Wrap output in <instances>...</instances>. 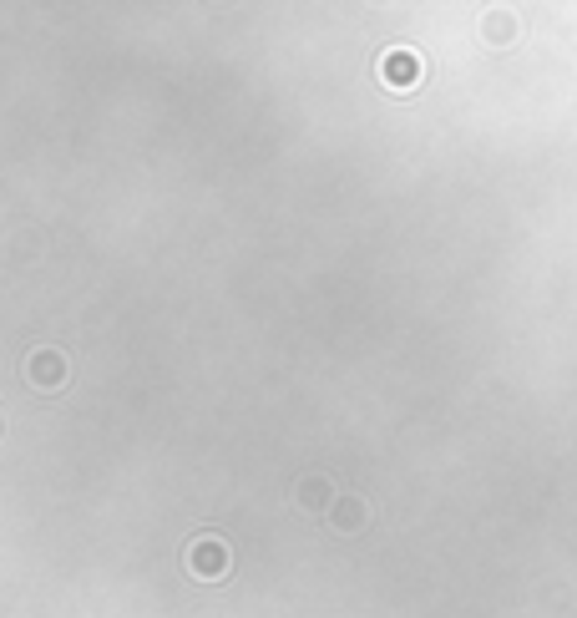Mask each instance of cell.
I'll list each match as a JSON object with an SVG mask.
<instances>
[{
	"label": "cell",
	"instance_id": "6da1fadb",
	"mask_svg": "<svg viewBox=\"0 0 577 618\" xmlns=\"http://www.w3.org/2000/svg\"><path fill=\"white\" fill-rule=\"evenodd\" d=\"M421 76H426V61L421 51H410V46H390L380 56V82L390 92H410V87H421Z\"/></svg>",
	"mask_w": 577,
	"mask_h": 618
},
{
	"label": "cell",
	"instance_id": "3957f363",
	"mask_svg": "<svg viewBox=\"0 0 577 618\" xmlns=\"http://www.w3.org/2000/svg\"><path fill=\"white\" fill-rule=\"evenodd\" d=\"M26 370H31V380L41 385V391H56V385H61V375H66V360H61L56 350H36Z\"/></svg>",
	"mask_w": 577,
	"mask_h": 618
},
{
	"label": "cell",
	"instance_id": "7a4b0ae2",
	"mask_svg": "<svg viewBox=\"0 0 577 618\" xmlns=\"http://www.w3.org/2000/svg\"><path fill=\"white\" fill-rule=\"evenodd\" d=\"M233 568V553H228V543H223V537H198V543L188 548V573L193 578H223Z\"/></svg>",
	"mask_w": 577,
	"mask_h": 618
},
{
	"label": "cell",
	"instance_id": "5b68a950",
	"mask_svg": "<svg viewBox=\"0 0 577 618\" xmlns=\"http://www.w3.org/2000/svg\"><path fill=\"white\" fill-rule=\"evenodd\" d=\"M294 502H299L304 512H324V507H335V497H329V482H324V477H304L299 492H294ZM324 517H329V512H324Z\"/></svg>",
	"mask_w": 577,
	"mask_h": 618
},
{
	"label": "cell",
	"instance_id": "277c9868",
	"mask_svg": "<svg viewBox=\"0 0 577 618\" xmlns=\"http://www.w3.org/2000/svg\"><path fill=\"white\" fill-rule=\"evenodd\" d=\"M370 522V507L360 497H335V507H329V527H340V532H355Z\"/></svg>",
	"mask_w": 577,
	"mask_h": 618
}]
</instances>
